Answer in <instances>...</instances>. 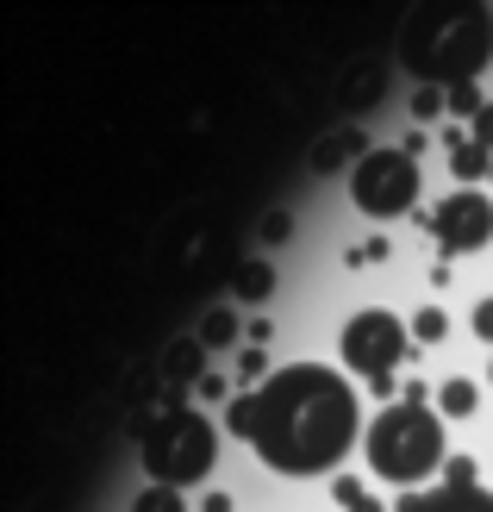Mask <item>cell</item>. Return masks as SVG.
Wrapping results in <instances>:
<instances>
[{"label": "cell", "instance_id": "obj_1", "mask_svg": "<svg viewBox=\"0 0 493 512\" xmlns=\"http://www.w3.org/2000/svg\"><path fill=\"white\" fill-rule=\"evenodd\" d=\"M225 431L244 438L275 475H325L350 456L362 438V406L356 388L325 363H288L275 369L263 388L231 394Z\"/></svg>", "mask_w": 493, "mask_h": 512}, {"label": "cell", "instance_id": "obj_2", "mask_svg": "<svg viewBox=\"0 0 493 512\" xmlns=\"http://www.w3.org/2000/svg\"><path fill=\"white\" fill-rule=\"evenodd\" d=\"M400 57L425 88L475 82L493 57V7H481V0H450V7L437 0V7H419L406 25V38H400Z\"/></svg>", "mask_w": 493, "mask_h": 512}, {"label": "cell", "instance_id": "obj_3", "mask_svg": "<svg viewBox=\"0 0 493 512\" xmlns=\"http://www.w3.org/2000/svg\"><path fill=\"white\" fill-rule=\"evenodd\" d=\"M362 456L381 481H425L437 463H444V425H437L431 406H412V400H394L381 406L362 431Z\"/></svg>", "mask_w": 493, "mask_h": 512}, {"label": "cell", "instance_id": "obj_4", "mask_svg": "<svg viewBox=\"0 0 493 512\" xmlns=\"http://www.w3.org/2000/svg\"><path fill=\"white\" fill-rule=\"evenodd\" d=\"M219 463V431L206 425L194 406H169L144 431V475L157 488H188V481L213 475Z\"/></svg>", "mask_w": 493, "mask_h": 512}, {"label": "cell", "instance_id": "obj_5", "mask_svg": "<svg viewBox=\"0 0 493 512\" xmlns=\"http://www.w3.org/2000/svg\"><path fill=\"white\" fill-rule=\"evenodd\" d=\"M350 200L369 219H400L419 207V157L406 150H369L356 169H350Z\"/></svg>", "mask_w": 493, "mask_h": 512}, {"label": "cell", "instance_id": "obj_6", "mask_svg": "<svg viewBox=\"0 0 493 512\" xmlns=\"http://www.w3.org/2000/svg\"><path fill=\"white\" fill-rule=\"evenodd\" d=\"M406 331H412V325H400L394 313L369 306V313H350V319H344V331H337V350H344V363H350L356 375L381 381V375H394V369L406 363V350H412Z\"/></svg>", "mask_w": 493, "mask_h": 512}, {"label": "cell", "instance_id": "obj_7", "mask_svg": "<svg viewBox=\"0 0 493 512\" xmlns=\"http://www.w3.org/2000/svg\"><path fill=\"white\" fill-rule=\"evenodd\" d=\"M431 238L444 256H469V250H487L493 244V200L481 188H456L444 207L431 213Z\"/></svg>", "mask_w": 493, "mask_h": 512}, {"label": "cell", "instance_id": "obj_8", "mask_svg": "<svg viewBox=\"0 0 493 512\" xmlns=\"http://www.w3.org/2000/svg\"><path fill=\"white\" fill-rule=\"evenodd\" d=\"M394 512H493L487 488H431V494H400Z\"/></svg>", "mask_w": 493, "mask_h": 512}, {"label": "cell", "instance_id": "obj_9", "mask_svg": "<svg viewBox=\"0 0 493 512\" xmlns=\"http://www.w3.org/2000/svg\"><path fill=\"white\" fill-rule=\"evenodd\" d=\"M450 169H456V182H487V175H493V157H487L469 132H450Z\"/></svg>", "mask_w": 493, "mask_h": 512}, {"label": "cell", "instance_id": "obj_10", "mask_svg": "<svg viewBox=\"0 0 493 512\" xmlns=\"http://www.w3.org/2000/svg\"><path fill=\"white\" fill-rule=\"evenodd\" d=\"M231 294H238V300H250V306H263V300L275 294V269L263 263V256H250V263H238V269H231Z\"/></svg>", "mask_w": 493, "mask_h": 512}, {"label": "cell", "instance_id": "obj_11", "mask_svg": "<svg viewBox=\"0 0 493 512\" xmlns=\"http://www.w3.org/2000/svg\"><path fill=\"white\" fill-rule=\"evenodd\" d=\"M481 406V394H475V381H462V375H450V381H437V413L444 419H469Z\"/></svg>", "mask_w": 493, "mask_h": 512}, {"label": "cell", "instance_id": "obj_12", "mask_svg": "<svg viewBox=\"0 0 493 512\" xmlns=\"http://www.w3.org/2000/svg\"><path fill=\"white\" fill-rule=\"evenodd\" d=\"M200 356H206V344H200V338H181V344L169 350V381H175V388H188V381L200 388V381H206Z\"/></svg>", "mask_w": 493, "mask_h": 512}, {"label": "cell", "instance_id": "obj_13", "mask_svg": "<svg viewBox=\"0 0 493 512\" xmlns=\"http://www.w3.org/2000/svg\"><path fill=\"white\" fill-rule=\"evenodd\" d=\"M194 338H200L206 350H225L231 338H238V319H231V306H213V313L200 319V331H194Z\"/></svg>", "mask_w": 493, "mask_h": 512}, {"label": "cell", "instance_id": "obj_14", "mask_svg": "<svg viewBox=\"0 0 493 512\" xmlns=\"http://www.w3.org/2000/svg\"><path fill=\"white\" fill-rule=\"evenodd\" d=\"M331 500L344 506V512H387V506H381L369 488H362V481H350V475H344V481H331Z\"/></svg>", "mask_w": 493, "mask_h": 512}, {"label": "cell", "instance_id": "obj_15", "mask_svg": "<svg viewBox=\"0 0 493 512\" xmlns=\"http://www.w3.org/2000/svg\"><path fill=\"white\" fill-rule=\"evenodd\" d=\"M444 94H450V113H456V119H469V125L487 113V94H481L475 82H456V88H444Z\"/></svg>", "mask_w": 493, "mask_h": 512}, {"label": "cell", "instance_id": "obj_16", "mask_svg": "<svg viewBox=\"0 0 493 512\" xmlns=\"http://www.w3.org/2000/svg\"><path fill=\"white\" fill-rule=\"evenodd\" d=\"M132 512H188V500H181V488H157V481H150L132 500Z\"/></svg>", "mask_w": 493, "mask_h": 512}, {"label": "cell", "instance_id": "obj_17", "mask_svg": "<svg viewBox=\"0 0 493 512\" xmlns=\"http://www.w3.org/2000/svg\"><path fill=\"white\" fill-rule=\"evenodd\" d=\"M412 338H419V344H444V338H450L444 306H425V313H412Z\"/></svg>", "mask_w": 493, "mask_h": 512}, {"label": "cell", "instance_id": "obj_18", "mask_svg": "<svg viewBox=\"0 0 493 512\" xmlns=\"http://www.w3.org/2000/svg\"><path fill=\"white\" fill-rule=\"evenodd\" d=\"M344 157H356V163L369 157V150H362V132H344V138H331V144L319 150L313 163H319V169H337V163H344Z\"/></svg>", "mask_w": 493, "mask_h": 512}, {"label": "cell", "instance_id": "obj_19", "mask_svg": "<svg viewBox=\"0 0 493 512\" xmlns=\"http://www.w3.org/2000/svg\"><path fill=\"white\" fill-rule=\"evenodd\" d=\"M275 369H269V356H263V344H250L244 356H238V381H256V388H263Z\"/></svg>", "mask_w": 493, "mask_h": 512}, {"label": "cell", "instance_id": "obj_20", "mask_svg": "<svg viewBox=\"0 0 493 512\" xmlns=\"http://www.w3.org/2000/svg\"><path fill=\"white\" fill-rule=\"evenodd\" d=\"M444 488H475V456H450V463H444Z\"/></svg>", "mask_w": 493, "mask_h": 512}, {"label": "cell", "instance_id": "obj_21", "mask_svg": "<svg viewBox=\"0 0 493 512\" xmlns=\"http://www.w3.org/2000/svg\"><path fill=\"white\" fill-rule=\"evenodd\" d=\"M444 107H450V94H444V88H419V94H412V113H419V119H437Z\"/></svg>", "mask_w": 493, "mask_h": 512}, {"label": "cell", "instance_id": "obj_22", "mask_svg": "<svg viewBox=\"0 0 493 512\" xmlns=\"http://www.w3.org/2000/svg\"><path fill=\"white\" fill-rule=\"evenodd\" d=\"M256 238H263V244H288V238H294V219H288V213H269Z\"/></svg>", "mask_w": 493, "mask_h": 512}, {"label": "cell", "instance_id": "obj_23", "mask_svg": "<svg viewBox=\"0 0 493 512\" xmlns=\"http://www.w3.org/2000/svg\"><path fill=\"white\" fill-rule=\"evenodd\" d=\"M469 325H475V338H481V344H493V294H487V300H475Z\"/></svg>", "mask_w": 493, "mask_h": 512}, {"label": "cell", "instance_id": "obj_24", "mask_svg": "<svg viewBox=\"0 0 493 512\" xmlns=\"http://www.w3.org/2000/svg\"><path fill=\"white\" fill-rule=\"evenodd\" d=\"M469 138H475V144L487 150V157H493V100H487V113H481V119L469 125Z\"/></svg>", "mask_w": 493, "mask_h": 512}, {"label": "cell", "instance_id": "obj_25", "mask_svg": "<svg viewBox=\"0 0 493 512\" xmlns=\"http://www.w3.org/2000/svg\"><path fill=\"white\" fill-rule=\"evenodd\" d=\"M200 400H225V381H219V375H206V381H200ZM225 406H231V400H225Z\"/></svg>", "mask_w": 493, "mask_h": 512}, {"label": "cell", "instance_id": "obj_26", "mask_svg": "<svg viewBox=\"0 0 493 512\" xmlns=\"http://www.w3.org/2000/svg\"><path fill=\"white\" fill-rule=\"evenodd\" d=\"M200 512H231V494H206V500H200Z\"/></svg>", "mask_w": 493, "mask_h": 512}, {"label": "cell", "instance_id": "obj_27", "mask_svg": "<svg viewBox=\"0 0 493 512\" xmlns=\"http://www.w3.org/2000/svg\"><path fill=\"white\" fill-rule=\"evenodd\" d=\"M487 381H493V363H487Z\"/></svg>", "mask_w": 493, "mask_h": 512}]
</instances>
